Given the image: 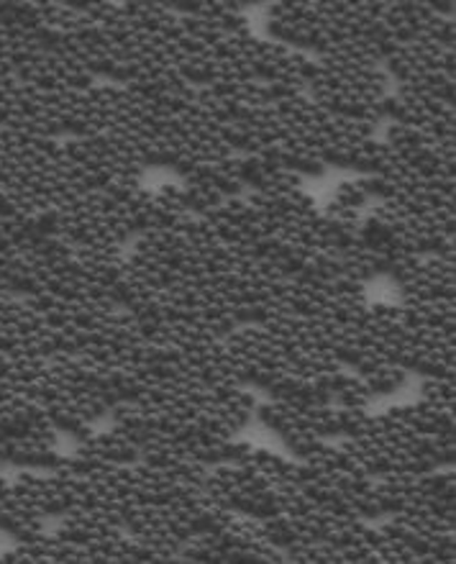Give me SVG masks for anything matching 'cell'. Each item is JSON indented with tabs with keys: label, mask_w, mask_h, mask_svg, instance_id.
Returning <instances> with one entry per match:
<instances>
[{
	"label": "cell",
	"mask_w": 456,
	"mask_h": 564,
	"mask_svg": "<svg viewBox=\"0 0 456 564\" xmlns=\"http://www.w3.org/2000/svg\"><path fill=\"white\" fill-rule=\"evenodd\" d=\"M421 401L434 409L454 413V378H426L421 386Z\"/></svg>",
	"instance_id": "5"
},
{
	"label": "cell",
	"mask_w": 456,
	"mask_h": 564,
	"mask_svg": "<svg viewBox=\"0 0 456 564\" xmlns=\"http://www.w3.org/2000/svg\"><path fill=\"white\" fill-rule=\"evenodd\" d=\"M334 200L341 203V206H346V208L361 210L369 203V195L365 191V185H361V180L354 177V180H344V183L336 187Z\"/></svg>",
	"instance_id": "6"
},
{
	"label": "cell",
	"mask_w": 456,
	"mask_h": 564,
	"mask_svg": "<svg viewBox=\"0 0 456 564\" xmlns=\"http://www.w3.org/2000/svg\"><path fill=\"white\" fill-rule=\"evenodd\" d=\"M177 560L187 562H287L285 552L264 534L262 519L228 513L216 529L198 534L180 546Z\"/></svg>",
	"instance_id": "2"
},
{
	"label": "cell",
	"mask_w": 456,
	"mask_h": 564,
	"mask_svg": "<svg viewBox=\"0 0 456 564\" xmlns=\"http://www.w3.org/2000/svg\"><path fill=\"white\" fill-rule=\"evenodd\" d=\"M390 77L380 65L351 57L313 59V73L305 83V96L344 119L380 123L384 119Z\"/></svg>",
	"instance_id": "1"
},
{
	"label": "cell",
	"mask_w": 456,
	"mask_h": 564,
	"mask_svg": "<svg viewBox=\"0 0 456 564\" xmlns=\"http://www.w3.org/2000/svg\"><path fill=\"white\" fill-rule=\"evenodd\" d=\"M257 416L264 429L278 434L285 446L313 442L328 436H351L367 419L365 409H344V405L316 403H285L270 401L257 405Z\"/></svg>",
	"instance_id": "3"
},
{
	"label": "cell",
	"mask_w": 456,
	"mask_h": 564,
	"mask_svg": "<svg viewBox=\"0 0 456 564\" xmlns=\"http://www.w3.org/2000/svg\"><path fill=\"white\" fill-rule=\"evenodd\" d=\"M398 127H408L438 139H454V100H446L431 90L400 85L384 100V119Z\"/></svg>",
	"instance_id": "4"
}]
</instances>
